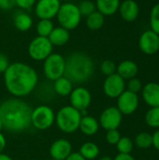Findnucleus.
<instances>
[{
    "label": "nucleus",
    "mask_w": 159,
    "mask_h": 160,
    "mask_svg": "<svg viewBox=\"0 0 159 160\" xmlns=\"http://www.w3.org/2000/svg\"><path fill=\"white\" fill-rule=\"evenodd\" d=\"M55 115L53 111L45 105L37 107L32 111L31 123L36 128L39 130H45L49 128L54 122Z\"/></svg>",
    "instance_id": "obj_8"
},
{
    "label": "nucleus",
    "mask_w": 159,
    "mask_h": 160,
    "mask_svg": "<svg viewBox=\"0 0 159 160\" xmlns=\"http://www.w3.org/2000/svg\"><path fill=\"white\" fill-rule=\"evenodd\" d=\"M99 160H113L112 158H110V157H103V158H101Z\"/></svg>",
    "instance_id": "obj_43"
},
{
    "label": "nucleus",
    "mask_w": 159,
    "mask_h": 160,
    "mask_svg": "<svg viewBox=\"0 0 159 160\" xmlns=\"http://www.w3.org/2000/svg\"><path fill=\"white\" fill-rule=\"evenodd\" d=\"M105 22V16L102 15L97 10L94 11L92 14L86 17V26L92 31L99 30Z\"/></svg>",
    "instance_id": "obj_24"
},
{
    "label": "nucleus",
    "mask_w": 159,
    "mask_h": 160,
    "mask_svg": "<svg viewBox=\"0 0 159 160\" xmlns=\"http://www.w3.org/2000/svg\"><path fill=\"white\" fill-rule=\"evenodd\" d=\"M122 119L123 114L117 107H109L102 112L99 118V124L107 131L118 129L122 123Z\"/></svg>",
    "instance_id": "obj_10"
},
{
    "label": "nucleus",
    "mask_w": 159,
    "mask_h": 160,
    "mask_svg": "<svg viewBox=\"0 0 159 160\" xmlns=\"http://www.w3.org/2000/svg\"><path fill=\"white\" fill-rule=\"evenodd\" d=\"M66 1H67V2H69V1H71V0H66Z\"/></svg>",
    "instance_id": "obj_45"
},
{
    "label": "nucleus",
    "mask_w": 159,
    "mask_h": 160,
    "mask_svg": "<svg viewBox=\"0 0 159 160\" xmlns=\"http://www.w3.org/2000/svg\"><path fill=\"white\" fill-rule=\"evenodd\" d=\"M116 147L119 154H130L133 150V142L128 137H121Z\"/></svg>",
    "instance_id": "obj_30"
},
{
    "label": "nucleus",
    "mask_w": 159,
    "mask_h": 160,
    "mask_svg": "<svg viewBox=\"0 0 159 160\" xmlns=\"http://www.w3.org/2000/svg\"><path fill=\"white\" fill-rule=\"evenodd\" d=\"M113 160H135L130 154H118Z\"/></svg>",
    "instance_id": "obj_39"
},
{
    "label": "nucleus",
    "mask_w": 159,
    "mask_h": 160,
    "mask_svg": "<svg viewBox=\"0 0 159 160\" xmlns=\"http://www.w3.org/2000/svg\"><path fill=\"white\" fill-rule=\"evenodd\" d=\"M79 153L86 160L95 159L96 158H97L99 154V148L96 143L89 142L83 143L81 146Z\"/></svg>",
    "instance_id": "obj_25"
},
{
    "label": "nucleus",
    "mask_w": 159,
    "mask_h": 160,
    "mask_svg": "<svg viewBox=\"0 0 159 160\" xmlns=\"http://www.w3.org/2000/svg\"><path fill=\"white\" fill-rule=\"evenodd\" d=\"M54 91L62 97H67L72 92V82L66 77H61L54 81Z\"/></svg>",
    "instance_id": "obj_23"
},
{
    "label": "nucleus",
    "mask_w": 159,
    "mask_h": 160,
    "mask_svg": "<svg viewBox=\"0 0 159 160\" xmlns=\"http://www.w3.org/2000/svg\"><path fill=\"white\" fill-rule=\"evenodd\" d=\"M5 146H6V139L4 137V135L0 133V154L3 152Z\"/></svg>",
    "instance_id": "obj_41"
},
{
    "label": "nucleus",
    "mask_w": 159,
    "mask_h": 160,
    "mask_svg": "<svg viewBox=\"0 0 159 160\" xmlns=\"http://www.w3.org/2000/svg\"><path fill=\"white\" fill-rule=\"evenodd\" d=\"M13 23H14V26L19 31L26 32L32 27L33 19L29 14H27V13H25L23 11H20L14 16Z\"/></svg>",
    "instance_id": "obj_22"
},
{
    "label": "nucleus",
    "mask_w": 159,
    "mask_h": 160,
    "mask_svg": "<svg viewBox=\"0 0 159 160\" xmlns=\"http://www.w3.org/2000/svg\"><path fill=\"white\" fill-rule=\"evenodd\" d=\"M140 50L147 54L153 55L159 51V35L151 29L144 31L139 38Z\"/></svg>",
    "instance_id": "obj_12"
},
{
    "label": "nucleus",
    "mask_w": 159,
    "mask_h": 160,
    "mask_svg": "<svg viewBox=\"0 0 159 160\" xmlns=\"http://www.w3.org/2000/svg\"><path fill=\"white\" fill-rule=\"evenodd\" d=\"M77 6H78V8L80 10L82 17H87L97 10L96 4L91 0H82Z\"/></svg>",
    "instance_id": "obj_29"
},
{
    "label": "nucleus",
    "mask_w": 159,
    "mask_h": 160,
    "mask_svg": "<svg viewBox=\"0 0 159 160\" xmlns=\"http://www.w3.org/2000/svg\"><path fill=\"white\" fill-rule=\"evenodd\" d=\"M126 90L125 80L117 73L110 75L103 83V91L105 95L112 98H117Z\"/></svg>",
    "instance_id": "obj_13"
},
{
    "label": "nucleus",
    "mask_w": 159,
    "mask_h": 160,
    "mask_svg": "<svg viewBox=\"0 0 159 160\" xmlns=\"http://www.w3.org/2000/svg\"><path fill=\"white\" fill-rule=\"evenodd\" d=\"M71 106L78 111H85L91 104L92 97L90 92L84 87H77L70 93Z\"/></svg>",
    "instance_id": "obj_14"
},
{
    "label": "nucleus",
    "mask_w": 159,
    "mask_h": 160,
    "mask_svg": "<svg viewBox=\"0 0 159 160\" xmlns=\"http://www.w3.org/2000/svg\"><path fill=\"white\" fill-rule=\"evenodd\" d=\"M61 7L60 0H37L35 5V14L39 20H52Z\"/></svg>",
    "instance_id": "obj_9"
},
{
    "label": "nucleus",
    "mask_w": 159,
    "mask_h": 160,
    "mask_svg": "<svg viewBox=\"0 0 159 160\" xmlns=\"http://www.w3.org/2000/svg\"><path fill=\"white\" fill-rule=\"evenodd\" d=\"M139 72L138 65L132 60H124L116 67V73L124 80L135 78Z\"/></svg>",
    "instance_id": "obj_18"
},
{
    "label": "nucleus",
    "mask_w": 159,
    "mask_h": 160,
    "mask_svg": "<svg viewBox=\"0 0 159 160\" xmlns=\"http://www.w3.org/2000/svg\"><path fill=\"white\" fill-rule=\"evenodd\" d=\"M142 98L151 108L159 107V83L148 82L142 87Z\"/></svg>",
    "instance_id": "obj_17"
},
{
    "label": "nucleus",
    "mask_w": 159,
    "mask_h": 160,
    "mask_svg": "<svg viewBox=\"0 0 159 160\" xmlns=\"http://www.w3.org/2000/svg\"><path fill=\"white\" fill-rule=\"evenodd\" d=\"M48 38L52 46L60 47V46L66 45L68 42L69 38H70V34H69L68 30H67L61 26H58V27H54L52 29V31L49 35Z\"/></svg>",
    "instance_id": "obj_19"
},
{
    "label": "nucleus",
    "mask_w": 159,
    "mask_h": 160,
    "mask_svg": "<svg viewBox=\"0 0 159 160\" xmlns=\"http://www.w3.org/2000/svg\"><path fill=\"white\" fill-rule=\"evenodd\" d=\"M16 6L15 0H0V8L3 10L12 9Z\"/></svg>",
    "instance_id": "obj_37"
},
{
    "label": "nucleus",
    "mask_w": 159,
    "mask_h": 160,
    "mask_svg": "<svg viewBox=\"0 0 159 160\" xmlns=\"http://www.w3.org/2000/svg\"><path fill=\"white\" fill-rule=\"evenodd\" d=\"M66 67V59L59 53H51L43 64V71L47 79L55 81L64 76Z\"/></svg>",
    "instance_id": "obj_6"
},
{
    "label": "nucleus",
    "mask_w": 159,
    "mask_h": 160,
    "mask_svg": "<svg viewBox=\"0 0 159 160\" xmlns=\"http://www.w3.org/2000/svg\"><path fill=\"white\" fill-rule=\"evenodd\" d=\"M54 28L52 20H39L37 23V33L39 37L48 38Z\"/></svg>",
    "instance_id": "obj_27"
},
{
    "label": "nucleus",
    "mask_w": 159,
    "mask_h": 160,
    "mask_svg": "<svg viewBox=\"0 0 159 160\" xmlns=\"http://www.w3.org/2000/svg\"><path fill=\"white\" fill-rule=\"evenodd\" d=\"M53 46L48 38L36 37L28 45V54L35 61H44L51 53H52Z\"/></svg>",
    "instance_id": "obj_7"
},
{
    "label": "nucleus",
    "mask_w": 159,
    "mask_h": 160,
    "mask_svg": "<svg viewBox=\"0 0 159 160\" xmlns=\"http://www.w3.org/2000/svg\"><path fill=\"white\" fill-rule=\"evenodd\" d=\"M145 123L153 128H159V107L150 108L145 114Z\"/></svg>",
    "instance_id": "obj_28"
},
{
    "label": "nucleus",
    "mask_w": 159,
    "mask_h": 160,
    "mask_svg": "<svg viewBox=\"0 0 159 160\" xmlns=\"http://www.w3.org/2000/svg\"><path fill=\"white\" fill-rule=\"evenodd\" d=\"M72 147L68 141L60 139L55 141L51 148H50V155L54 160H66L67 158L71 154Z\"/></svg>",
    "instance_id": "obj_16"
},
{
    "label": "nucleus",
    "mask_w": 159,
    "mask_h": 160,
    "mask_svg": "<svg viewBox=\"0 0 159 160\" xmlns=\"http://www.w3.org/2000/svg\"><path fill=\"white\" fill-rule=\"evenodd\" d=\"M37 0H15L16 6L22 9H30L32 7H35Z\"/></svg>",
    "instance_id": "obj_35"
},
{
    "label": "nucleus",
    "mask_w": 159,
    "mask_h": 160,
    "mask_svg": "<svg viewBox=\"0 0 159 160\" xmlns=\"http://www.w3.org/2000/svg\"><path fill=\"white\" fill-rule=\"evenodd\" d=\"M122 19L126 22H132L136 21L140 14V7L134 0H124L120 3L118 9Z\"/></svg>",
    "instance_id": "obj_15"
},
{
    "label": "nucleus",
    "mask_w": 159,
    "mask_h": 160,
    "mask_svg": "<svg viewBox=\"0 0 159 160\" xmlns=\"http://www.w3.org/2000/svg\"><path fill=\"white\" fill-rule=\"evenodd\" d=\"M79 128L81 131L88 136L94 135L98 131L99 128V123L97 120L92 116H83L82 117V120L80 122Z\"/></svg>",
    "instance_id": "obj_21"
},
{
    "label": "nucleus",
    "mask_w": 159,
    "mask_h": 160,
    "mask_svg": "<svg viewBox=\"0 0 159 160\" xmlns=\"http://www.w3.org/2000/svg\"><path fill=\"white\" fill-rule=\"evenodd\" d=\"M66 160H86L80 153H71Z\"/></svg>",
    "instance_id": "obj_40"
},
{
    "label": "nucleus",
    "mask_w": 159,
    "mask_h": 160,
    "mask_svg": "<svg viewBox=\"0 0 159 160\" xmlns=\"http://www.w3.org/2000/svg\"><path fill=\"white\" fill-rule=\"evenodd\" d=\"M58 128L66 133L75 132L82 120V112L72 106L63 107L55 117Z\"/></svg>",
    "instance_id": "obj_5"
},
{
    "label": "nucleus",
    "mask_w": 159,
    "mask_h": 160,
    "mask_svg": "<svg viewBox=\"0 0 159 160\" xmlns=\"http://www.w3.org/2000/svg\"><path fill=\"white\" fill-rule=\"evenodd\" d=\"M150 26L152 31L159 35V3L156 4L151 9Z\"/></svg>",
    "instance_id": "obj_31"
},
{
    "label": "nucleus",
    "mask_w": 159,
    "mask_h": 160,
    "mask_svg": "<svg viewBox=\"0 0 159 160\" xmlns=\"http://www.w3.org/2000/svg\"><path fill=\"white\" fill-rule=\"evenodd\" d=\"M135 144L138 148L148 149L153 146V135L148 132H141L135 138Z\"/></svg>",
    "instance_id": "obj_26"
},
{
    "label": "nucleus",
    "mask_w": 159,
    "mask_h": 160,
    "mask_svg": "<svg viewBox=\"0 0 159 160\" xmlns=\"http://www.w3.org/2000/svg\"><path fill=\"white\" fill-rule=\"evenodd\" d=\"M120 139H121V135H120V132L117 129H112V130H108L107 131L106 140H107L108 143L112 144V145H116V143L119 142Z\"/></svg>",
    "instance_id": "obj_34"
},
{
    "label": "nucleus",
    "mask_w": 159,
    "mask_h": 160,
    "mask_svg": "<svg viewBox=\"0 0 159 160\" xmlns=\"http://www.w3.org/2000/svg\"><path fill=\"white\" fill-rule=\"evenodd\" d=\"M7 90L14 97L21 98L29 95L37 84V71L29 65L22 62L9 64L4 72Z\"/></svg>",
    "instance_id": "obj_1"
},
{
    "label": "nucleus",
    "mask_w": 159,
    "mask_h": 160,
    "mask_svg": "<svg viewBox=\"0 0 159 160\" xmlns=\"http://www.w3.org/2000/svg\"><path fill=\"white\" fill-rule=\"evenodd\" d=\"M94 62L84 52H75L66 59L64 77L68 79L72 84L86 82L94 73Z\"/></svg>",
    "instance_id": "obj_3"
},
{
    "label": "nucleus",
    "mask_w": 159,
    "mask_h": 160,
    "mask_svg": "<svg viewBox=\"0 0 159 160\" xmlns=\"http://www.w3.org/2000/svg\"><path fill=\"white\" fill-rule=\"evenodd\" d=\"M2 128H3V125H2V122H1V119H0V130H1Z\"/></svg>",
    "instance_id": "obj_44"
},
{
    "label": "nucleus",
    "mask_w": 159,
    "mask_h": 160,
    "mask_svg": "<svg viewBox=\"0 0 159 160\" xmlns=\"http://www.w3.org/2000/svg\"><path fill=\"white\" fill-rule=\"evenodd\" d=\"M56 18L59 25L68 31L76 29L82 21V15L78 6L72 2L61 4Z\"/></svg>",
    "instance_id": "obj_4"
},
{
    "label": "nucleus",
    "mask_w": 159,
    "mask_h": 160,
    "mask_svg": "<svg viewBox=\"0 0 159 160\" xmlns=\"http://www.w3.org/2000/svg\"><path fill=\"white\" fill-rule=\"evenodd\" d=\"M51 160H54V159H51Z\"/></svg>",
    "instance_id": "obj_46"
},
{
    "label": "nucleus",
    "mask_w": 159,
    "mask_h": 160,
    "mask_svg": "<svg viewBox=\"0 0 159 160\" xmlns=\"http://www.w3.org/2000/svg\"><path fill=\"white\" fill-rule=\"evenodd\" d=\"M100 70L104 75L108 77L116 73V65L112 60H105L100 65Z\"/></svg>",
    "instance_id": "obj_32"
},
{
    "label": "nucleus",
    "mask_w": 159,
    "mask_h": 160,
    "mask_svg": "<svg viewBox=\"0 0 159 160\" xmlns=\"http://www.w3.org/2000/svg\"><path fill=\"white\" fill-rule=\"evenodd\" d=\"M31 107L19 98H9L0 105V119L3 128L12 133H19L28 129L32 115Z\"/></svg>",
    "instance_id": "obj_2"
},
{
    "label": "nucleus",
    "mask_w": 159,
    "mask_h": 160,
    "mask_svg": "<svg viewBox=\"0 0 159 160\" xmlns=\"http://www.w3.org/2000/svg\"><path fill=\"white\" fill-rule=\"evenodd\" d=\"M117 98V109L122 114L129 115L137 111L139 107L138 94L125 90Z\"/></svg>",
    "instance_id": "obj_11"
},
{
    "label": "nucleus",
    "mask_w": 159,
    "mask_h": 160,
    "mask_svg": "<svg viewBox=\"0 0 159 160\" xmlns=\"http://www.w3.org/2000/svg\"><path fill=\"white\" fill-rule=\"evenodd\" d=\"M142 90V82L135 78H132L130 80H128V83H127V91H130L132 93L138 94L140 91Z\"/></svg>",
    "instance_id": "obj_33"
},
{
    "label": "nucleus",
    "mask_w": 159,
    "mask_h": 160,
    "mask_svg": "<svg viewBox=\"0 0 159 160\" xmlns=\"http://www.w3.org/2000/svg\"><path fill=\"white\" fill-rule=\"evenodd\" d=\"M153 146L159 152V128L153 134Z\"/></svg>",
    "instance_id": "obj_38"
},
{
    "label": "nucleus",
    "mask_w": 159,
    "mask_h": 160,
    "mask_svg": "<svg viewBox=\"0 0 159 160\" xmlns=\"http://www.w3.org/2000/svg\"><path fill=\"white\" fill-rule=\"evenodd\" d=\"M9 66V61L7 55L0 52V73H4Z\"/></svg>",
    "instance_id": "obj_36"
},
{
    "label": "nucleus",
    "mask_w": 159,
    "mask_h": 160,
    "mask_svg": "<svg viewBox=\"0 0 159 160\" xmlns=\"http://www.w3.org/2000/svg\"><path fill=\"white\" fill-rule=\"evenodd\" d=\"M120 0H96V8L98 12L104 16L115 14L120 7Z\"/></svg>",
    "instance_id": "obj_20"
},
{
    "label": "nucleus",
    "mask_w": 159,
    "mask_h": 160,
    "mask_svg": "<svg viewBox=\"0 0 159 160\" xmlns=\"http://www.w3.org/2000/svg\"><path fill=\"white\" fill-rule=\"evenodd\" d=\"M0 160H12L11 158H9L8 156L5 155V154H0Z\"/></svg>",
    "instance_id": "obj_42"
}]
</instances>
